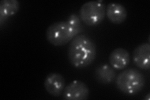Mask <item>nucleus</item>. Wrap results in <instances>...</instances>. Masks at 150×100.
Returning <instances> with one entry per match:
<instances>
[{"label": "nucleus", "instance_id": "obj_1", "mask_svg": "<svg viewBox=\"0 0 150 100\" xmlns=\"http://www.w3.org/2000/svg\"><path fill=\"white\" fill-rule=\"evenodd\" d=\"M96 56V45L88 36L79 34L71 40L68 50V58L76 68H83L93 63Z\"/></svg>", "mask_w": 150, "mask_h": 100}, {"label": "nucleus", "instance_id": "obj_2", "mask_svg": "<svg viewBox=\"0 0 150 100\" xmlns=\"http://www.w3.org/2000/svg\"><path fill=\"white\" fill-rule=\"evenodd\" d=\"M84 30L78 29L66 21H58L47 28L46 36L48 41L55 46H62L68 44Z\"/></svg>", "mask_w": 150, "mask_h": 100}, {"label": "nucleus", "instance_id": "obj_3", "mask_svg": "<svg viewBox=\"0 0 150 100\" xmlns=\"http://www.w3.org/2000/svg\"><path fill=\"white\" fill-rule=\"evenodd\" d=\"M116 86L120 91L128 95L142 91L145 84L143 74L137 69L131 68L122 71L116 77Z\"/></svg>", "mask_w": 150, "mask_h": 100}, {"label": "nucleus", "instance_id": "obj_4", "mask_svg": "<svg viewBox=\"0 0 150 100\" xmlns=\"http://www.w3.org/2000/svg\"><path fill=\"white\" fill-rule=\"evenodd\" d=\"M106 8L102 1H91L83 4L79 9L81 21L88 26H96L105 18Z\"/></svg>", "mask_w": 150, "mask_h": 100}, {"label": "nucleus", "instance_id": "obj_5", "mask_svg": "<svg viewBox=\"0 0 150 100\" xmlns=\"http://www.w3.org/2000/svg\"><path fill=\"white\" fill-rule=\"evenodd\" d=\"M90 90L87 85L80 81L75 80L66 86L63 98L67 100H86L89 97Z\"/></svg>", "mask_w": 150, "mask_h": 100}, {"label": "nucleus", "instance_id": "obj_6", "mask_svg": "<svg viewBox=\"0 0 150 100\" xmlns=\"http://www.w3.org/2000/svg\"><path fill=\"white\" fill-rule=\"evenodd\" d=\"M65 79L58 73H51L47 75L44 82L46 91L54 97H59L65 88Z\"/></svg>", "mask_w": 150, "mask_h": 100}, {"label": "nucleus", "instance_id": "obj_7", "mask_svg": "<svg viewBox=\"0 0 150 100\" xmlns=\"http://www.w3.org/2000/svg\"><path fill=\"white\" fill-rule=\"evenodd\" d=\"M150 45L149 43H144L138 45L134 50L133 53V60L138 68L147 70L150 68Z\"/></svg>", "mask_w": 150, "mask_h": 100}, {"label": "nucleus", "instance_id": "obj_8", "mask_svg": "<svg viewBox=\"0 0 150 100\" xmlns=\"http://www.w3.org/2000/svg\"><path fill=\"white\" fill-rule=\"evenodd\" d=\"M110 64L115 70H121L125 69L130 62L129 52L122 48L115 49L109 56Z\"/></svg>", "mask_w": 150, "mask_h": 100}, {"label": "nucleus", "instance_id": "obj_9", "mask_svg": "<svg viewBox=\"0 0 150 100\" xmlns=\"http://www.w3.org/2000/svg\"><path fill=\"white\" fill-rule=\"evenodd\" d=\"M106 15L111 23L120 25L125 21L128 16V13L125 7L122 4L111 3L106 6Z\"/></svg>", "mask_w": 150, "mask_h": 100}, {"label": "nucleus", "instance_id": "obj_10", "mask_svg": "<svg viewBox=\"0 0 150 100\" xmlns=\"http://www.w3.org/2000/svg\"><path fill=\"white\" fill-rule=\"evenodd\" d=\"M95 77L98 83L106 84L114 82L116 77L115 69L108 64L98 66L95 71Z\"/></svg>", "mask_w": 150, "mask_h": 100}, {"label": "nucleus", "instance_id": "obj_11", "mask_svg": "<svg viewBox=\"0 0 150 100\" xmlns=\"http://www.w3.org/2000/svg\"><path fill=\"white\" fill-rule=\"evenodd\" d=\"M20 3L17 0H2L0 3V24L18 11Z\"/></svg>", "mask_w": 150, "mask_h": 100}, {"label": "nucleus", "instance_id": "obj_12", "mask_svg": "<svg viewBox=\"0 0 150 100\" xmlns=\"http://www.w3.org/2000/svg\"><path fill=\"white\" fill-rule=\"evenodd\" d=\"M67 21L72 26L78 28V29L84 30V28L82 26L81 23V20L79 15H76V14L73 13L71 15H69Z\"/></svg>", "mask_w": 150, "mask_h": 100}, {"label": "nucleus", "instance_id": "obj_13", "mask_svg": "<svg viewBox=\"0 0 150 100\" xmlns=\"http://www.w3.org/2000/svg\"><path fill=\"white\" fill-rule=\"evenodd\" d=\"M149 96H150V95H149V93H148V94H147V96H146V97H145V98H144V99H146V100H149V99H150Z\"/></svg>", "mask_w": 150, "mask_h": 100}]
</instances>
